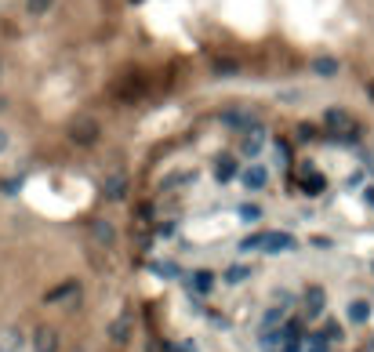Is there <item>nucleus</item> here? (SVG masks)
I'll use <instances>...</instances> for the list:
<instances>
[{
    "label": "nucleus",
    "mask_w": 374,
    "mask_h": 352,
    "mask_svg": "<svg viewBox=\"0 0 374 352\" xmlns=\"http://www.w3.org/2000/svg\"><path fill=\"white\" fill-rule=\"evenodd\" d=\"M324 127H327L331 135H338V138H353V135H356V120H353V113L338 109V106L324 109Z\"/></svg>",
    "instance_id": "1"
},
{
    "label": "nucleus",
    "mask_w": 374,
    "mask_h": 352,
    "mask_svg": "<svg viewBox=\"0 0 374 352\" xmlns=\"http://www.w3.org/2000/svg\"><path fill=\"white\" fill-rule=\"evenodd\" d=\"M265 142H269V131L262 123H255L251 131H243L240 135V156H247V160H255V156H262V149H265Z\"/></svg>",
    "instance_id": "2"
},
{
    "label": "nucleus",
    "mask_w": 374,
    "mask_h": 352,
    "mask_svg": "<svg viewBox=\"0 0 374 352\" xmlns=\"http://www.w3.org/2000/svg\"><path fill=\"white\" fill-rule=\"evenodd\" d=\"M70 138L77 142V145H91L99 138V120L95 116H77L73 123H70Z\"/></svg>",
    "instance_id": "3"
},
{
    "label": "nucleus",
    "mask_w": 374,
    "mask_h": 352,
    "mask_svg": "<svg viewBox=\"0 0 374 352\" xmlns=\"http://www.w3.org/2000/svg\"><path fill=\"white\" fill-rule=\"evenodd\" d=\"M29 345H33V352H58V348H62V338H58L55 327L40 324V327H33V338H29Z\"/></svg>",
    "instance_id": "4"
},
{
    "label": "nucleus",
    "mask_w": 374,
    "mask_h": 352,
    "mask_svg": "<svg viewBox=\"0 0 374 352\" xmlns=\"http://www.w3.org/2000/svg\"><path fill=\"white\" fill-rule=\"evenodd\" d=\"M295 236L287 233V229H269L265 233V240H262V251L265 254H284V251H295Z\"/></svg>",
    "instance_id": "5"
},
{
    "label": "nucleus",
    "mask_w": 374,
    "mask_h": 352,
    "mask_svg": "<svg viewBox=\"0 0 374 352\" xmlns=\"http://www.w3.org/2000/svg\"><path fill=\"white\" fill-rule=\"evenodd\" d=\"M128 189H131L128 175H123V171H113V175L106 178V185H102V193H106V200H123V197H128Z\"/></svg>",
    "instance_id": "6"
},
{
    "label": "nucleus",
    "mask_w": 374,
    "mask_h": 352,
    "mask_svg": "<svg viewBox=\"0 0 374 352\" xmlns=\"http://www.w3.org/2000/svg\"><path fill=\"white\" fill-rule=\"evenodd\" d=\"M26 345H29V338L18 327H11V324L0 327V352H22Z\"/></svg>",
    "instance_id": "7"
},
{
    "label": "nucleus",
    "mask_w": 374,
    "mask_h": 352,
    "mask_svg": "<svg viewBox=\"0 0 374 352\" xmlns=\"http://www.w3.org/2000/svg\"><path fill=\"white\" fill-rule=\"evenodd\" d=\"M240 182L251 189V193H262V189L269 185V167H262V164H251L243 175H240Z\"/></svg>",
    "instance_id": "8"
},
{
    "label": "nucleus",
    "mask_w": 374,
    "mask_h": 352,
    "mask_svg": "<svg viewBox=\"0 0 374 352\" xmlns=\"http://www.w3.org/2000/svg\"><path fill=\"white\" fill-rule=\"evenodd\" d=\"M327 309V291L324 287H305V316H320Z\"/></svg>",
    "instance_id": "9"
},
{
    "label": "nucleus",
    "mask_w": 374,
    "mask_h": 352,
    "mask_svg": "<svg viewBox=\"0 0 374 352\" xmlns=\"http://www.w3.org/2000/svg\"><path fill=\"white\" fill-rule=\"evenodd\" d=\"M222 123H226V127H236V131L243 135V131H251L258 120H255L251 113H243V109H229V113H222Z\"/></svg>",
    "instance_id": "10"
},
{
    "label": "nucleus",
    "mask_w": 374,
    "mask_h": 352,
    "mask_svg": "<svg viewBox=\"0 0 374 352\" xmlns=\"http://www.w3.org/2000/svg\"><path fill=\"white\" fill-rule=\"evenodd\" d=\"M189 287H193V295L207 298V295L214 291V273H207V269H197V273L189 276Z\"/></svg>",
    "instance_id": "11"
},
{
    "label": "nucleus",
    "mask_w": 374,
    "mask_h": 352,
    "mask_svg": "<svg viewBox=\"0 0 374 352\" xmlns=\"http://www.w3.org/2000/svg\"><path fill=\"white\" fill-rule=\"evenodd\" d=\"M91 236H95L102 247H113V243H116V229L109 226L106 218H95V221H91Z\"/></svg>",
    "instance_id": "12"
},
{
    "label": "nucleus",
    "mask_w": 374,
    "mask_h": 352,
    "mask_svg": "<svg viewBox=\"0 0 374 352\" xmlns=\"http://www.w3.org/2000/svg\"><path fill=\"white\" fill-rule=\"evenodd\" d=\"M338 70H341V62H338V58H331V55H320V58H313V73H317V77H324V80L338 77Z\"/></svg>",
    "instance_id": "13"
},
{
    "label": "nucleus",
    "mask_w": 374,
    "mask_h": 352,
    "mask_svg": "<svg viewBox=\"0 0 374 352\" xmlns=\"http://www.w3.org/2000/svg\"><path fill=\"white\" fill-rule=\"evenodd\" d=\"M214 171H218V182H233L236 175H243V171L236 167V156H218Z\"/></svg>",
    "instance_id": "14"
},
{
    "label": "nucleus",
    "mask_w": 374,
    "mask_h": 352,
    "mask_svg": "<svg viewBox=\"0 0 374 352\" xmlns=\"http://www.w3.org/2000/svg\"><path fill=\"white\" fill-rule=\"evenodd\" d=\"M109 338L120 341V345H123V341H131V316H116L113 324H109Z\"/></svg>",
    "instance_id": "15"
},
{
    "label": "nucleus",
    "mask_w": 374,
    "mask_h": 352,
    "mask_svg": "<svg viewBox=\"0 0 374 352\" xmlns=\"http://www.w3.org/2000/svg\"><path fill=\"white\" fill-rule=\"evenodd\" d=\"M77 291H80V283H77V280H66V283H58L55 291L48 295V302H66V298H73Z\"/></svg>",
    "instance_id": "16"
},
{
    "label": "nucleus",
    "mask_w": 374,
    "mask_h": 352,
    "mask_svg": "<svg viewBox=\"0 0 374 352\" xmlns=\"http://www.w3.org/2000/svg\"><path fill=\"white\" fill-rule=\"evenodd\" d=\"M349 319H353V324H367V319H370V302H363V298L349 302Z\"/></svg>",
    "instance_id": "17"
},
{
    "label": "nucleus",
    "mask_w": 374,
    "mask_h": 352,
    "mask_svg": "<svg viewBox=\"0 0 374 352\" xmlns=\"http://www.w3.org/2000/svg\"><path fill=\"white\" fill-rule=\"evenodd\" d=\"M280 316H284V309H276V305H269V309H265V316H262V334L280 331Z\"/></svg>",
    "instance_id": "18"
},
{
    "label": "nucleus",
    "mask_w": 374,
    "mask_h": 352,
    "mask_svg": "<svg viewBox=\"0 0 374 352\" xmlns=\"http://www.w3.org/2000/svg\"><path fill=\"white\" fill-rule=\"evenodd\" d=\"M247 276H251V265H229L226 269V283H243Z\"/></svg>",
    "instance_id": "19"
},
{
    "label": "nucleus",
    "mask_w": 374,
    "mask_h": 352,
    "mask_svg": "<svg viewBox=\"0 0 374 352\" xmlns=\"http://www.w3.org/2000/svg\"><path fill=\"white\" fill-rule=\"evenodd\" d=\"M55 8V0H26V11L29 15H48Z\"/></svg>",
    "instance_id": "20"
},
{
    "label": "nucleus",
    "mask_w": 374,
    "mask_h": 352,
    "mask_svg": "<svg viewBox=\"0 0 374 352\" xmlns=\"http://www.w3.org/2000/svg\"><path fill=\"white\" fill-rule=\"evenodd\" d=\"M236 214H240V221H258L262 218V207L258 204H243V207H236Z\"/></svg>",
    "instance_id": "21"
},
{
    "label": "nucleus",
    "mask_w": 374,
    "mask_h": 352,
    "mask_svg": "<svg viewBox=\"0 0 374 352\" xmlns=\"http://www.w3.org/2000/svg\"><path fill=\"white\" fill-rule=\"evenodd\" d=\"M262 240H265V233L247 236V240H240V251H262Z\"/></svg>",
    "instance_id": "22"
},
{
    "label": "nucleus",
    "mask_w": 374,
    "mask_h": 352,
    "mask_svg": "<svg viewBox=\"0 0 374 352\" xmlns=\"http://www.w3.org/2000/svg\"><path fill=\"white\" fill-rule=\"evenodd\" d=\"M309 352H331V341L324 334H313L309 338Z\"/></svg>",
    "instance_id": "23"
},
{
    "label": "nucleus",
    "mask_w": 374,
    "mask_h": 352,
    "mask_svg": "<svg viewBox=\"0 0 374 352\" xmlns=\"http://www.w3.org/2000/svg\"><path fill=\"white\" fill-rule=\"evenodd\" d=\"M327 341H341V327L338 324H324V331H320Z\"/></svg>",
    "instance_id": "24"
},
{
    "label": "nucleus",
    "mask_w": 374,
    "mask_h": 352,
    "mask_svg": "<svg viewBox=\"0 0 374 352\" xmlns=\"http://www.w3.org/2000/svg\"><path fill=\"white\" fill-rule=\"evenodd\" d=\"M236 70H240L236 62H218V66H214V73H218V77H233Z\"/></svg>",
    "instance_id": "25"
},
{
    "label": "nucleus",
    "mask_w": 374,
    "mask_h": 352,
    "mask_svg": "<svg viewBox=\"0 0 374 352\" xmlns=\"http://www.w3.org/2000/svg\"><path fill=\"white\" fill-rule=\"evenodd\" d=\"M167 352H197L193 341H178V345H167Z\"/></svg>",
    "instance_id": "26"
},
{
    "label": "nucleus",
    "mask_w": 374,
    "mask_h": 352,
    "mask_svg": "<svg viewBox=\"0 0 374 352\" xmlns=\"http://www.w3.org/2000/svg\"><path fill=\"white\" fill-rule=\"evenodd\" d=\"M8 149H11V135L4 131V127H0V156H4Z\"/></svg>",
    "instance_id": "27"
},
{
    "label": "nucleus",
    "mask_w": 374,
    "mask_h": 352,
    "mask_svg": "<svg viewBox=\"0 0 374 352\" xmlns=\"http://www.w3.org/2000/svg\"><path fill=\"white\" fill-rule=\"evenodd\" d=\"M284 352H302V341H298V338H291V341L284 345Z\"/></svg>",
    "instance_id": "28"
},
{
    "label": "nucleus",
    "mask_w": 374,
    "mask_h": 352,
    "mask_svg": "<svg viewBox=\"0 0 374 352\" xmlns=\"http://www.w3.org/2000/svg\"><path fill=\"white\" fill-rule=\"evenodd\" d=\"M0 80H4V62H0Z\"/></svg>",
    "instance_id": "29"
},
{
    "label": "nucleus",
    "mask_w": 374,
    "mask_h": 352,
    "mask_svg": "<svg viewBox=\"0 0 374 352\" xmlns=\"http://www.w3.org/2000/svg\"><path fill=\"white\" fill-rule=\"evenodd\" d=\"M367 91H370V99H374V84H367Z\"/></svg>",
    "instance_id": "30"
},
{
    "label": "nucleus",
    "mask_w": 374,
    "mask_h": 352,
    "mask_svg": "<svg viewBox=\"0 0 374 352\" xmlns=\"http://www.w3.org/2000/svg\"><path fill=\"white\" fill-rule=\"evenodd\" d=\"M370 348H374V338H370Z\"/></svg>",
    "instance_id": "31"
}]
</instances>
